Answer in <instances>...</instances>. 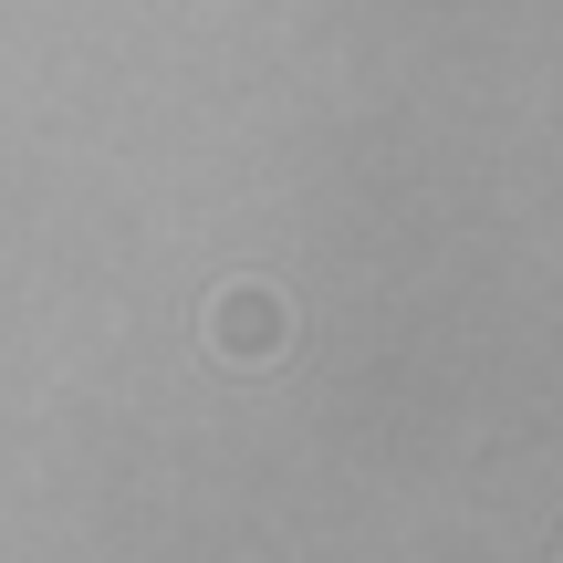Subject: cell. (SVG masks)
I'll use <instances>...</instances> for the list:
<instances>
[{
	"instance_id": "cell-1",
	"label": "cell",
	"mask_w": 563,
	"mask_h": 563,
	"mask_svg": "<svg viewBox=\"0 0 563 563\" xmlns=\"http://www.w3.org/2000/svg\"><path fill=\"white\" fill-rule=\"evenodd\" d=\"M282 344H292V302H282L272 282H230V292H209V355L272 365Z\"/></svg>"
}]
</instances>
